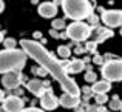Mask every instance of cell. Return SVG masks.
Instances as JSON below:
<instances>
[{
    "label": "cell",
    "mask_w": 122,
    "mask_h": 112,
    "mask_svg": "<svg viewBox=\"0 0 122 112\" xmlns=\"http://www.w3.org/2000/svg\"><path fill=\"white\" fill-rule=\"evenodd\" d=\"M20 45H22V48L26 51V54L31 58H34L40 66H43V68L59 81V85L62 86V89L65 92H70V94H73V95L81 94V89H79L77 83L73 78H70L68 72L60 65V62L56 60L54 57H51V54L48 52L40 43L33 41V40H22Z\"/></svg>",
    "instance_id": "obj_1"
},
{
    "label": "cell",
    "mask_w": 122,
    "mask_h": 112,
    "mask_svg": "<svg viewBox=\"0 0 122 112\" xmlns=\"http://www.w3.org/2000/svg\"><path fill=\"white\" fill-rule=\"evenodd\" d=\"M26 51H20V49H3L0 51V74L9 72L12 69L22 71L26 63Z\"/></svg>",
    "instance_id": "obj_2"
},
{
    "label": "cell",
    "mask_w": 122,
    "mask_h": 112,
    "mask_svg": "<svg viewBox=\"0 0 122 112\" xmlns=\"http://www.w3.org/2000/svg\"><path fill=\"white\" fill-rule=\"evenodd\" d=\"M62 8L66 17L73 20H83L91 14V5L88 0H62Z\"/></svg>",
    "instance_id": "obj_3"
},
{
    "label": "cell",
    "mask_w": 122,
    "mask_h": 112,
    "mask_svg": "<svg viewBox=\"0 0 122 112\" xmlns=\"http://www.w3.org/2000/svg\"><path fill=\"white\" fill-rule=\"evenodd\" d=\"M66 36L76 41L85 40V38L91 36V26H88L86 23H83L81 20H74V23L66 26Z\"/></svg>",
    "instance_id": "obj_4"
},
{
    "label": "cell",
    "mask_w": 122,
    "mask_h": 112,
    "mask_svg": "<svg viewBox=\"0 0 122 112\" xmlns=\"http://www.w3.org/2000/svg\"><path fill=\"white\" fill-rule=\"evenodd\" d=\"M102 75L108 81H122V60H111L104 63Z\"/></svg>",
    "instance_id": "obj_5"
},
{
    "label": "cell",
    "mask_w": 122,
    "mask_h": 112,
    "mask_svg": "<svg viewBox=\"0 0 122 112\" xmlns=\"http://www.w3.org/2000/svg\"><path fill=\"white\" fill-rule=\"evenodd\" d=\"M22 71H17V69H12L9 72H5L2 78V83L6 89H17L19 85L22 83Z\"/></svg>",
    "instance_id": "obj_6"
},
{
    "label": "cell",
    "mask_w": 122,
    "mask_h": 112,
    "mask_svg": "<svg viewBox=\"0 0 122 112\" xmlns=\"http://www.w3.org/2000/svg\"><path fill=\"white\" fill-rule=\"evenodd\" d=\"M102 22H104L107 26L114 28V26H121L122 25V11L117 9H111V11H104L101 15Z\"/></svg>",
    "instance_id": "obj_7"
},
{
    "label": "cell",
    "mask_w": 122,
    "mask_h": 112,
    "mask_svg": "<svg viewBox=\"0 0 122 112\" xmlns=\"http://www.w3.org/2000/svg\"><path fill=\"white\" fill-rule=\"evenodd\" d=\"M2 104H3V108H5L6 112H20L23 109V101H22V98H19L17 95H11V97L5 98Z\"/></svg>",
    "instance_id": "obj_8"
},
{
    "label": "cell",
    "mask_w": 122,
    "mask_h": 112,
    "mask_svg": "<svg viewBox=\"0 0 122 112\" xmlns=\"http://www.w3.org/2000/svg\"><path fill=\"white\" fill-rule=\"evenodd\" d=\"M40 104H42L43 109L53 111V109L57 108V104H60V101H59V98H56L53 94H51V89H48V91L40 97Z\"/></svg>",
    "instance_id": "obj_9"
},
{
    "label": "cell",
    "mask_w": 122,
    "mask_h": 112,
    "mask_svg": "<svg viewBox=\"0 0 122 112\" xmlns=\"http://www.w3.org/2000/svg\"><path fill=\"white\" fill-rule=\"evenodd\" d=\"M26 88H28V91L33 92L36 97H42V95L46 92V89H45V88H46V83L42 81V80H39V78H33L31 81H28Z\"/></svg>",
    "instance_id": "obj_10"
},
{
    "label": "cell",
    "mask_w": 122,
    "mask_h": 112,
    "mask_svg": "<svg viewBox=\"0 0 122 112\" xmlns=\"http://www.w3.org/2000/svg\"><path fill=\"white\" fill-rule=\"evenodd\" d=\"M59 101H60V104H62L63 108L71 109V108H77L79 106L81 98H79V95H73V94H70V92H65V94L60 95Z\"/></svg>",
    "instance_id": "obj_11"
},
{
    "label": "cell",
    "mask_w": 122,
    "mask_h": 112,
    "mask_svg": "<svg viewBox=\"0 0 122 112\" xmlns=\"http://www.w3.org/2000/svg\"><path fill=\"white\" fill-rule=\"evenodd\" d=\"M39 14L42 15V17H45V18L54 17V15L57 14V6H56V3H53V2H45V3H42V5H39Z\"/></svg>",
    "instance_id": "obj_12"
},
{
    "label": "cell",
    "mask_w": 122,
    "mask_h": 112,
    "mask_svg": "<svg viewBox=\"0 0 122 112\" xmlns=\"http://www.w3.org/2000/svg\"><path fill=\"white\" fill-rule=\"evenodd\" d=\"M91 89H93V92H94V94H107V92L111 89V81H108V80L94 81V85H93Z\"/></svg>",
    "instance_id": "obj_13"
},
{
    "label": "cell",
    "mask_w": 122,
    "mask_h": 112,
    "mask_svg": "<svg viewBox=\"0 0 122 112\" xmlns=\"http://www.w3.org/2000/svg\"><path fill=\"white\" fill-rule=\"evenodd\" d=\"M83 68H85V63H83L82 60H73L65 71L66 72H71V74H79V72L83 71Z\"/></svg>",
    "instance_id": "obj_14"
},
{
    "label": "cell",
    "mask_w": 122,
    "mask_h": 112,
    "mask_svg": "<svg viewBox=\"0 0 122 112\" xmlns=\"http://www.w3.org/2000/svg\"><path fill=\"white\" fill-rule=\"evenodd\" d=\"M99 34H101V36L96 38V41H97V43H102L104 40H107V38L113 37V31H111V29H102Z\"/></svg>",
    "instance_id": "obj_15"
},
{
    "label": "cell",
    "mask_w": 122,
    "mask_h": 112,
    "mask_svg": "<svg viewBox=\"0 0 122 112\" xmlns=\"http://www.w3.org/2000/svg\"><path fill=\"white\" fill-rule=\"evenodd\" d=\"M110 108H111V111H121L122 109V101L119 100V97H113V100L110 101Z\"/></svg>",
    "instance_id": "obj_16"
},
{
    "label": "cell",
    "mask_w": 122,
    "mask_h": 112,
    "mask_svg": "<svg viewBox=\"0 0 122 112\" xmlns=\"http://www.w3.org/2000/svg\"><path fill=\"white\" fill-rule=\"evenodd\" d=\"M57 54H59L62 58H66V57H70L71 51H70L68 46H59V48H57Z\"/></svg>",
    "instance_id": "obj_17"
},
{
    "label": "cell",
    "mask_w": 122,
    "mask_h": 112,
    "mask_svg": "<svg viewBox=\"0 0 122 112\" xmlns=\"http://www.w3.org/2000/svg\"><path fill=\"white\" fill-rule=\"evenodd\" d=\"M51 26H53L54 29L60 31V29H63V28H65V22H63L62 18H56V20H53V23H51Z\"/></svg>",
    "instance_id": "obj_18"
},
{
    "label": "cell",
    "mask_w": 122,
    "mask_h": 112,
    "mask_svg": "<svg viewBox=\"0 0 122 112\" xmlns=\"http://www.w3.org/2000/svg\"><path fill=\"white\" fill-rule=\"evenodd\" d=\"M94 98H96V103L97 104H105L108 101L107 94H94Z\"/></svg>",
    "instance_id": "obj_19"
},
{
    "label": "cell",
    "mask_w": 122,
    "mask_h": 112,
    "mask_svg": "<svg viewBox=\"0 0 122 112\" xmlns=\"http://www.w3.org/2000/svg\"><path fill=\"white\" fill-rule=\"evenodd\" d=\"M15 43H17V41L14 40V38H6V40H3V45H5V48L6 49H14L15 48Z\"/></svg>",
    "instance_id": "obj_20"
},
{
    "label": "cell",
    "mask_w": 122,
    "mask_h": 112,
    "mask_svg": "<svg viewBox=\"0 0 122 112\" xmlns=\"http://www.w3.org/2000/svg\"><path fill=\"white\" fill-rule=\"evenodd\" d=\"M96 78H97V77H96V74L93 71H88L85 74V80H86V81H96Z\"/></svg>",
    "instance_id": "obj_21"
},
{
    "label": "cell",
    "mask_w": 122,
    "mask_h": 112,
    "mask_svg": "<svg viewBox=\"0 0 122 112\" xmlns=\"http://www.w3.org/2000/svg\"><path fill=\"white\" fill-rule=\"evenodd\" d=\"M96 46H97V41H88V43H86V49L88 51H91V52H94L96 51Z\"/></svg>",
    "instance_id": "obj_22"
},
{
    "label": "cell",
    "mask_w": 122,
    "mask_h": 112,
    "mask_svg": "<svg viewBox=\"0 0 122 112\" xmlns=\"http://www.w3.org/2000/svg\"><path fill=\"white\" fill-rule=\"evenodd\" d=\"M20 112H45V111L37 109V108H28V109H22Z\"/></svg>",
    "instance_id": "obj_23"
},
{
    "label": "cell",
    "mask_w": 122,
    "mask_h": 112,
    "mask_svg": "<svg viewBox=\"0 0 122 112\" xmlns=\"http://www.w3.org/2000/svg\"><path fill=\"white\" fill-rule=\"evenodd\" d=\"M88 18H90V22H91V23H93V25H94V23H96V25H97V22H99V18H97V17H96V15H94V14H90V15H88Z\"/></svg>",
    "instance_id": "obj_24"
},
{
    "label": "cell",
    "mask_w": 122,
    "mask_h": 112,
    "mask_svg": "<svg viewBox=\"0 0 122 112\" xmlns=\"http://www.w3.org/2000/svg\"><path fill=\"white\" fill-rule=\"evenodd\" d=\"M94 63H97V65H104V58H102L101 55H94Z\"/></svg>",
    "instance_id": "obj_25"
},
{
    "label": "cell",
    "mask_w": 122,
    "mask_h": 112,
    "mask_svg": "<svg viewBox=\"0 0 122 112\" xmlns=\"http://www.w3.org/2000/svg\"><path fill=\"white\" fill-rule=\"evenodd\" d=\"M82 91H83V94H85L86 97H90V95H91V91H93V89H90V88H83Z\"/></svg>",
    "instance_id": "obj_26"
},
{
    "label": "cell",
    "mask_w": 122,
    "mask_h": 112,
    "mask_svg": "<svg viewBox=\"0 0 122 112\" xmlns=\"http://www.w3.org/2000/svg\"><path fill=\"white\" fill-rule=\"evenodd\" d=\"M51 36H53V37H59V32H57V29H54V28H53V29H51Z\"/></svg>",
    "instance_id": "obj_27"
},
{
    "label": "cell",
    "mask_w": 122,
    "mask_h": 112,
    "mask_svg": "<svg viewBox=\"0 0 122 112\" xmlns=\"http://www.w3.org/2000/svg\"><path fill=\"white\" fill-rule=\"evenodd\" d=\"M3 100H5V94H3V91L0 89V103H3Z\"/></svg>",
    "instance_id": "obj_28"
},
{
    "label": "cell",
    "mask_w": 122,
    "mask_h": 112,
    "mask_svg": "<svg viewBox=\"0 0 122 112\" xmlns=\"http://www.w3.org/2000/svg\"><path fill=\"white\" fill-rule=\"evenodd\" d=\"M88 112H97V109H96V106H90L88 108Z\"/></svg>",
    "instance_id": "obj_29"
},
{
    "label": "cell",
    "mask_w": 122,
    "mask_h": 112,
    "mask_svg": "<svg viewBox=\"0 0 122 112\" xmlns=\"http://www.w3.org/2000/svg\"><path fill=\"white\" fill-rule=\"evenodd\" d=\"M3 8H5V3H3V0H0V12L3 11Z\"/></svg>",
    "instance_id": "obj_30"
},
{
    "label": "cell",
    "mask_w": 122,
    "mask_h": 112,
    "mask_svg": "<svg viewBox=\"0 0 122 112\" xmlns=\"http://www.w3.org/2000/svg\"><path fill=\"white\" fill-rule=\"evenodd\" d=\"M34 37H36V38H40L42 34H40V32H34Z\"/></svg>",
    "instance_id": "obj_31"
},
{
    "label": "cell",
    "mask_w": 122,
    "mask_h": 112,
    "mask_svg": "<svg viewBox=\"0 0 122 112\" xmlns=\"http://www.w3.org/2000/svg\"><path fill=\"white\" fill-rule=\"evenodd\" d=\"M0 43H3V34L0 32Z\"/></svg>",
    "instance_id": "obj_32"
},
{
    "label": "cell",
    "mask_w": 122,
    "mask_h": 112,
    "mask_svg": "<svg viewBox=\"0 0 122 112\" xmlns=\"http://www.w3.org/2000/svg\"><path fill=\"white\" fill-rule=\"evenodd\" d=\"M0 112H6V111H5V108H0Z\"/></svg>",
    "instance_id": "obj_33"
},
{
    "label": "cell",
    "mask_w": 122,
    "mask_h": 112,
    "mask_svg": "<svg viewBox=\"0 0 122 112\" xmlns=\"http://www.w3.org/2000/svg\"><path fill=\"white\" fill-rule=\"evenodd\" d=\"M121 36H122V28H121Z\"/></svg>",
    "instance_id": "obj_34"
},
{
    "label": "cell",
    "mask_w": 122,
    "mask_h": 112,
    "mask_svg": "<svg viewBox=\"0 0 122 112\" xmlns=\"http://www.w3.org/2000/svg\"><path fill=\"white\" fill-rule=\"evenodd\" d=\"M121 111H122V109H121Z\"/></svg>",
    "instance_id": "obj_35"
}]
</instances>
